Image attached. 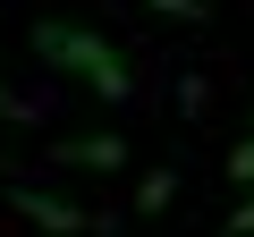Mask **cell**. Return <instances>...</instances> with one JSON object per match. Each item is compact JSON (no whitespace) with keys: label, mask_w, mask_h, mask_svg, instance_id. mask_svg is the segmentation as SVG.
I'll return each instance as SVG.
<instances>
[{"label":"cell","mask_w":254,"mask_h":237,"mask_svg":"<svg viewBox=\"0 0 254 237\" xmlns=\"http://www.w3.org/2000/svg\"><path fill=\"white\" fill-rule=\"evenodd\" d=\"M68 161L76 170H119V136H85V144H68Z\"/></svg>","instance_id":"obj_3"},{"label":"cell","mask_w":254,"mask_h":237,"mask_svg":"<svg viewBox=\"0 0 254 237\" xmlns=\"http://www.w3.org/2000/svg\"><path fill=\"white\" fill-rule=\"evenodd\" d=\"M9 203H17L26 220H43V229H60V237H76V229H85V203H60L51 186H17Z\"/></svg>","instance_id":"obj_2"},{"label":"cell","mask_w":254,"mask_h":237,"mask_svg":"<svg viewBox=\"0 0 254 237\" xmlns=\"http://www.w3.org/2000/svg\"><path fill=\"white\" fill-rule=\"evenodd\" d=\"M229 178H246V186H254V136H246V144L229 153Z\"/></svg>","instance_id":"obj_6"},{"label":"cell","mask_w":254,"mask_h":237,"mask_svg":"<svg viewBox=\"0 0 254 237\" xmlns=\"http://www.w3.org/2000/svg\"><path fill=\"white\" fill-rule=\"evenodd\" d=\"M170 195H178V178H170V170H153V178L136 186V212H170Z\"/></svg>","instance_id":"obj_4"},{"label":"cell","mask_w":254,"mask_h":237,"mask_svg":"<svg viewBox=\"0 0 254 237\" xmlns=\"http://www.w3.org/2000/svg\"><path fill=\"white\" fill-rule=\"evenodd\" d=\"M0 110H9V118H17V93H9V85H0Z\"/></svg>","instance_id":"obj_8"},{"label":"cell","mask_w":254,"mask_h":237,"mask_svg":"<svg viewBox=\"0 0 254 237\" xmlns=\"http://www.w3.org/2000/svg\"><path fill=\"white\" fill-rule=\"evenodd\" d=\"M153 9H161V17H178V26H195V17H203V0H153Z\"/></svg>","instance_id":"obj_5"},{"label":"cell","mask_w":254,"mask_h":237,"mask_svg":"<svg viewBox=\"0 0 254 237\" xmlns=\"http://www.w3.org/2000/svg\"><path fill=\"white\" fill-rule=\"evenodd\" d=\"M229 237H254V203H246V212H237V220H229Z\"/></svg>","instance_id":"obj_7"},{"label":"cell","mask_w":254,"mask_h":237,"mask_svg":"<svg viewBox=\"0 0 254 237\" xmlns=\"http://www.w3.org/2000/svg\"><path fill=\"white\" fill-rule=\"evenodd\" d=\"M34 51L60 68V76H76V85H93L102 102H127L136 93V76H127V59L102 43V34H85V26H60V17H43L34 26Z\"/></svg>","instance_id":"obj_1"}]
</instances>
